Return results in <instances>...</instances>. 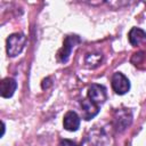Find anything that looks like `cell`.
<instances>
[{"instance_id": "13", "label": "cell", "mask_w": 146, "mask_h": 146, "mask_svg": "<svg viewBox=\"0 0 146 146\" xmlns=\"http://www.w3.org/2000/svg\"><path fill=\"white\" fill-rule=\"evenodd\" d=\"M3 133H5V123L2 122V133H1V136H3Z\"/></svg>"}, {"instance_id": "3", "label": "cell", "mask_w": 146, "mask_h": 146, "mask_svg": "<svg viewBox=\"0 0 146 146\" xmlns=\"http://www.w3.org/2000/svg\"><path fill=\"white\" fill-rule=\"evenodd\" d=\"M80 38L78 35H67L65 39H64V43H63V47L58 50L57 52V59L65 64L68 58H70V55L72 52V50L74 49V47L80 43Z\"/></svg>"}, {"instance_id": "12", "label": "cell", "mask_w": 146, "mask_h": 146, "mask_svg": "<svg viewBox=\"0 0 146 146\" xmlns=\"http://www.w3.org/2000/svg\"><path fill=\"white\" fill-rule=\"evenodd\" d=\"M59 146H81V145L76 144L75 141H73L71 139H62Z\"/></svg>"}, {"instance_id": "11", "label": "cell", "mask_w": 146, "mask_h": 146, "mask_svg": "<svg viewBox=\"0 0 146 146\" xmlns=\"http://www.w3.org/2000/svg\"><path fill=\"white\" fill-rule=\"evenodd\" d=\"M102 131H92L89 139H90V145L91 146H104L103 144V137H105L104 135H100Z\"/></svg>"}, {"instance_id": "8", "label": "cell", "mask_w": 146, "mask_h": 146, "mask_svg": "<svg viewBox=\"0 0 146 146\" xmlns=\"http://www.w3.org/2000/svg\"><path fill=\"white\" fill-rule=\"evenodd\" d=\"M63 125L68 131H76L79 129V127H80V117H79V115L73 111H68L64 115Z\"/></svg>"}, {"instance_id": "2", "label": "cell", "mask_w": 146, "mask_h": 146, "mask_svg": "<svg viewBox=\"0 0 146 146\" xmlns=\"http://www.w3.org/2000/svg\"><path fill=\"white\" fill-rule=\"evenodd\" d=\"M132 122V113L128 108H117L113 114V125L116 131H124Z\"/></svg>"}, {"instance_id": "4", "label": "cell", "mask_w": 146, "mask_h": 146, "mask_svg": "<svg viewBox=\"0 0 146 146\" xmlns=\"http://www.w3.org/2000/svg\"><path fill=\"white\" fill-rule=\"evenodd\" d=\"M111 82H112L113 90L117 95H124L130 89V82H129L128 78L121 72H115L112 75Z\"/></svg>"}, {"instance_id": "7", "label": "cell", "mask_w": 146, "mask_h": 146, "mask_svg": "<svg viewBox=\"0 0 146 146\" xmlns=\"http://www.w3.org/2000/svg\"><path fill=\"white\" fill-rule=\"evenodd\" d=\"M17 88V82L13 78H5L0 83V95L3 98H10Z\"/></svg>"}, {"instance_id": "6", "label": "cell", "mask_w": 146, "mask_h": 146, "mask_svg": "<svg viewBox=\"0 0 146 146\" xmlns=\"http://www.w3.org/2000/svg\"><path fill=\"white\" fill-rule=\"evenodd\" d=\"M81 108H82L81 110L82 111V119H84L86 121L91 120L99 112V105H97L94 102H91L88 97L83 98L81 100Z\"/></svg>"}, {"instance_id": "9", "label": "cell", "mask_w": 146, "mask_h": 146, "mask_svg": "<svg viewBox=\"0 0 146 146\" xmlns=\"http://www.w3.org/2000/svg\"><path fill=\"white\" fill-rule=\"evenodd\" d=\"M146 40V32L139 27H132L129 32V42L131 46L136 47L140 42Z\"/></svg>"}, {"instance_id": "5", "label": "cell", "mask_w": 146, "mask_h": 146, "mask_svg": "<svg viewBox=\"0 0 146 146\" xmlns=\"http://www.w3.org/2000/svg\"><path fill=\"white\" fill-rule=\"evenodd\" d=\"M91 102H94L97 105L103 104L106 98H107V92H106V88L102 84L98 83H92L91 86H89L88 88V96H87Z\"/></svg>"}, {"instance_id": "10", "label": "cell", "mask_w": 146, "mask_h": 146, "mask_svg": "<svg viewBox=\"0 0 146 146\" xmlns=\"http://www.w3.org/2000/svg\"><path fill=\"white\" fill-rule=\"evenodd\" d=\"M103 55L102 54H88L86 56V64L89 67H96L102 62Z\"/></svg>"}, {"instance_id": "1", "label": "cell", "mask_w": 146, "mask_h": 146, "mask_svg": "<svg viewBox=\"0 0 146 146\" xmlns=\"http://www.w3.org/2000/svg\"><path fill=\"white\" fill-rule=\"evenodd\" d=\"M26 43V36L23 33H13L7 38V54L9 57L18 56Z\"/></svg>"}]
</instances>
